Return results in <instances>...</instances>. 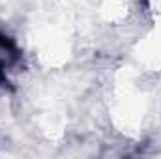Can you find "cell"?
I'll return each mask as SVG.
<instances>
[{"label":"cell","mask_w":161,"mask_h":159,"mask_svg":"<svg viewBox=\"0 0 161 159\" xmlns=\"http://www.w3.org/2000/svg\"><path fill=\"white\" fill-rule=\"evenodd\" d=\"M17 60V49L6 36H0V69L9 68Z\"/></svg>","instance_id":"obj_1"}]
</instances>
